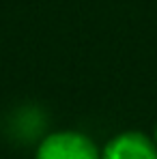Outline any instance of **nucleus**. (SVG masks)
I'll return each instance as SVG.
<instances>
[{"instance_id":"1","label":"nucleus","mask_w":157,"mask_h":159,"mask_svg":"<svg viewBox=\"0 0 157 159\" xmlns=\"http://www.w3.org/2000/svg\"><path fill=\"white\" fill-rule=\"evenodd\" d=\"M35 159H101V151L84 133L56 131L41 140Z\"/></svg>"},{"instance_id":"2","label":"nucleus","mask_w":157,"mask_h":159,"mask_svg":"<svg viewBox=\"0 0 157 159\" xmlns=\"http://www.w3.org/2000/svg\"><path fill=\"white\" fill-rule=\"evenodd\" d=\"M101 159H157V144L142 131H125L104 146Z\"/></svg>"},{"instance_id":"3","label":"nucleus","mask_w":157,"mask_h":159,"mask_svg":"<svg viewBox=\"0 0 157 159\" xmlns=\"http://www.w3.org/2000/svg\"><path fill=\"white\" fill-rule=\"evenodd\" d=\"M153 140H155V144H157V127H155V138H153Z\"/></svg>"}]
</instances>
